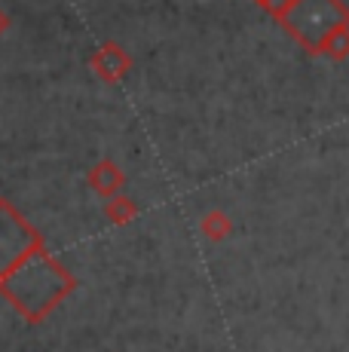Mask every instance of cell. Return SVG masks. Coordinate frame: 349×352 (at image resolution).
Listing matches in <instances>:
<instances>
[{
	"instance_id": "5b68a950",
	"label": "cell",
	"mask_w": 349,
	"mask_h": 352,
	"mask_svg": "<svg viewBox=\"0 0 349 352\" xmlns=\"http://www.w3.org/2000/svg\"><path fill=\"white\" fill-rule=\"evenodd\" d=\"M203 233H205V236H212V239H224V236L230 233V221H227V214L212 212L209 218L203 221Z\"/></svg>"
},
{
	"instance_id": "6da1fadb",
	"label": "cell",
	"mask_w": 349,
	"mask_h": 352,
	"mask_svg": "<svg viewBox=\"0 0 349 352\" xmlns=\"http://www.w3.org/2000/svg\"><path fill=\"white\" fill-rule=\"evenodd\" d=\"M71 279L49 254L40 252L28 254L19 267H12L10 273L0 279V291L12 300V307L25 316V319L37 322L68 294Z\"/></svg>"
},
{
	"instance_id": "7a4b0ae2",
	"label": "cell",
	"mask_w": 349,
	"mask_h": 352,
	"mask_svg": "<svg viewBox=\"0 0 349 352\" xmlns=\"http://www.w3.org/2000/svg\"><path fill=\"white\" fill-rule=\"evenodd\" d=\"M276 22L310 56H322L331 34L349 25V6L344 0H288Z\"/></svg>"
},
{
	"instance_id": "277c9868",
	"label": "cell",
	"mask_w": 349,
	"mask_h": 352,
	"mask_svg": "<svg viewBox=\"0 0 349 352\" xmlns=\"http://www.w3.org/2000/svg\"><path fill=\"white\" fill-rule=\"evenodd\" d=\"M322 56L331 58V62H346L349 58V25L331 34V40H328L325 50H322Z\"/></svg>"
},
{
	"instance_id": "3957f363",
	"label": "cell",
	"mask_w": 349,
	"mask_h": 352,
	"mask_svg": "<svg viewBox=\"0 0 349 352\" xmlns=\"http://www.w3.org/2000/svg\"><path fill=\"white\" fill-rule=\"evenodd\" d=\"M34 252H40V236L6 202H0V279Z\"/></svg>"
},
{
	"instance_id": "8992f818",
	"label": "cell",
	"mask_w": 349,
	"mask_h": 352,
	"mask_svg": "<svg viewBox=\"0 0 349 352\" xmlns=\"http://www.w3.org/2000/svg\"><path fill=\"white\" fill-rule=\"evenodd\" d=\"M258 3H260V0H258Z\"/></svg>"
}]
</instances>
